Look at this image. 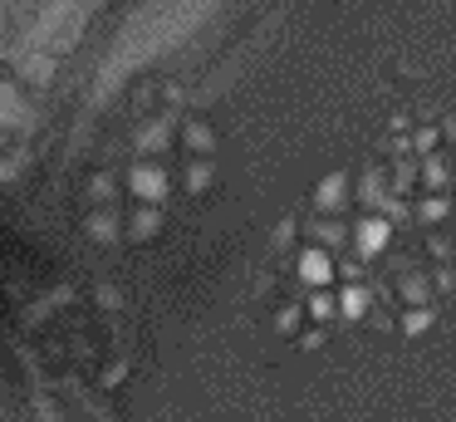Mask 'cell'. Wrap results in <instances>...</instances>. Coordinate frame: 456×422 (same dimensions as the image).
<instances>
[{
	"mask_svg": "<svg viewBox=\"0 0 456 422\" xmlns=\"http://www.w3.org/2000/svg\"><path fill=\"white\" fill-rule=\"evenodd\" d=\"M275 329L280 334H295L299 329V310H295V304H280V310H275Z\"/></svg>",
	"mask_w": 456,
	"mask_h": 422,
	"instance_id": "15",
	"label": "cell"
},
{
	"mask_svg": "<svg viewBox=\"0 0 456 422\" xmlns=\"http://www.w3.org/2000/svg\"><path fill=\"white\" fill-rule=\"evenodd\" d=\"M89 192L99 196V202H109V196H113V182H109V177L99 172V177H94V182H89Z\"/></svg>",
	"mask_w": 456,
	"mask_h": 422,
	"instance_id": "19",
	"label": "cell"
},
{
	"mask_svg": "<svg viewBox=\"0 0 456 422\" xmlns=\"http://www.w3.org/2000/svg\"><path fill=\"white\" fill-rule=\"evenodd\" d=\"M167 186H172V177L158 157H138V162L128 167V192L138 196L142 206H158L162 196H167Z\"/></svg>",
	"mask_w": 456,
	"mask_h": 422,
	"instance_id": "1",
	"label": "cell"
},
{
	"mask_svg": "<svg viewBox=\"0 0 456 422\" xmlns=\"http://www.w3.org/2000/svg\"><path fill=\"white\" fill-rule=\"evenodd\" d=\"M299 280L309 285V290H324L329 280H334V255L324 251V245H309V251H299Z\"/></svg>",
	"mask_w": 456,
	"mask_h": 422,
	"instance_id": "3",
	"label": "cell"
},
{
	"mask_svg": "<svg viewBox=\"0 0 456 422\" xmlns=\"http://www.w3.org/2000/svg\"><path fill=\"white\" fill-rule=\"evenodd\" d=\"M358 196H363V202H378V196H383V182H378V177H363V186H358Z\"/></svg>",
	"mask_w": 456,
	"mask_h": 422,
	"instance_id": "18",
	"label": "cell"
},
{
	"mask_svg": "<svg viewBox=\"0 0 456 422\" xmlns=\"http://www.w3.org/2000/svg\"><path fill=\"white\" fill-rule=\"evenodd\" d=\"M334 310H338V300H334V294H324V290H314V294H309V314H314V319H334Z\"/></svg>",
	"mask_w": 456,
	"mask_h": 422,
	"instance_id": "14",
	"label": "cell"
},
{
	"mask_svg": "<svg viewBox=\"0 0 456 422\" xmlns=\"http://www.w3.org/2000/svg\"><path fill=\"white\" fill-rule=\"evenodd\" d=\"M133 143H138V153H162V147L172 143L167 123H142L138 133H133Z\"/></svg>",
	"mask_w": 456,
	"mask_h": 422,
	"instance_id": "7",
	"label": "cell"
},
{
	"mask_svg": "<svg viewBox=\"0 0 456 422\" xmlns=\"http://www.w3.org/2000/svg\"><path fill=\"white\" fill-rule=\"evenodd\" d=\"M187 147H197V153H211V147H216V133H211V123H187Z\"/></svg>",
	"mask_w": 456,
	"mask_h": 422,
	"instance_id": "12",
	"label": "cell"
},
{
	"mask_svg": "<svg viewBox=\"0 0 456 422\" xmlns=\"http://www.w3.org/2000/svg\"><path fill=\"white\" fill-rule=\"evenodd\" d=\"M363 310H368V290L363 285H344V290H338V314H344V319H358Z\"/></svg>",
	"mask_w": 456,
	"mask_h": 422,
	"instance_id": "8",
	"label": "cell"
},
{
	"mask_svg": "<svg viewBox=\"0 0 456 422\" xmlns=\"http://www.w3.org/2000/svg\"><path fill=\"white\" fill-rule=\"evenodd\" d=\"M422 177H427L432 186H442V182H446V162H442V157H427V162H422Z\"/></svg>",
	"mask_w": 456,
	"mask_h": 422,
	"instance_id": "17",
	"label": "cell"
},
{
	"mask_svg": "<svg viewBox=\"0 0 456 422\" xmlns=\"http://www.w3.org/2000/svg\"><path fill=\"white\" fill-rule=\"evenodd\" d=\"M25 69H30L35 79H50V59H30V64H25Z\"/></svg>",
	"mask_w": 456,
	"mask_h": 422,
	"instance_id": "22",
	"label": "cell"
},
{
	"mask_svg": "<svg viewBox=\"0 0 456 422\" xmlns=\"http://www.w3.org/2000/svg\"><path fill=\"white\" fill-rule=\"evenodd\" d=\"M387 236H393L387 216H368V221L358 226V251H363V255H378V251L387 245Z\"/></svg>",
	"mask_w": 456,
	"mask_h": 422,
	"instance_id": "5",
	"label": "cell"
},
{
	"mask_svg": "<svg viewBox=\"0 0 456 422\" xmlns=\"http://www.w3.org/2000/svg\"><path fill=\"white\" fill-rule=\"evenodd\" d=\"M417 147H422V153H432V147H436V128H422V133H417Z\"/></svg>",
	"mask_w": 456,
	"mask_h": 422,
	"instance_id": "21",
	"label": "cell"
},
{
	"mask_svg": "<svg viewBox=\"0 0 456 422\" xmlns=\"http://www.w3.org/2000/svg\"><path fill=\"white\" fill-rule=\"evenodd\" d=\"M158 231H162V211H158V206H138V211L128 216V241H152Z\"/></svg>",
	"mask_w": 456,
	"mask_h": 422,
	"instance_id": "6",
	"label": "cell"
},
{
	"mask_svg": "<svg viewBox=\"0 0 456 422\" xmlns=\"http://www.w3.org/2000/svg\"><path fill=\"white\" fill-rule=\"evenodd\" d=\"M427 324H432V310H407V314H403V329H407V334H422Z\"/></svg>",
	"mask_w": 456,
	"mask_h": 422,
	"instance_id": "16",
	"label": "cell"
},
{
	"mask_svg": "<svg viewBox=\"0 0 456 422\" xmlns=\"http://www.w3.org/2000/svg\"><path fill=\"white\" fill-rule=\"evenodd\" d=\"M446 137H452V143H456V118H452V123H446Z\"/></svg>",
	"mask_w": 456,
	"mask_h": 422,
	"instance_id": "23",
	"label": "cell"
},
{
	"mask_svg": "<svg viewBox=\"0 0 456 422\" xmlns=\"http://www.w3.org/2000/svg\"><path fill=\"white\" fill-rule=\"evenodd\" d=\"M211 177H216V167H211V162H191L187 167V186H191V192H207Z\"/></svg>",
	"mask_w": 456,
	"mask_h": 422,
	"instance_id": "13",
	"label": "cell"
},
{
	"mask_svg": "<svg viewBox=\"0 0 456 422\" xmlns=\"http://www.w3.org/2000/svg\"><path fill=\"white\" fill-rule=\"evenodd\" d=\"M30 172V153H11V157H0V182H20V177Z\"/></svg>",
	"mask_w": 456,
	"mask_h": 422,
	"instance_id": "10",
	"label": "cell"
},
{
	"mask_svg": "<svg viewBox=\"0 0 456 422\" xmlns=\"http://www.w3.org/2000/svg\"><path fill=\"white\" fill-rule=\"evenodd\" d=\"M422 216H427V221H442V216H446V202H442V196H432V202H422Z\"/></svg>",
	"mask_w": 456,
	"mask_h": 422,
	"instance_id": "20",
	"label": "cell"
},
{
	"mask_svg": "<svg viewBox=\"0 0 456 422\" xmlns=\"http://www.w3.org/2000/svg\"><path fill=\"white\" fill-rule=\"evenodd\" d=\"M427 294H432V285H427L422 275H412V280H403V300L412 304V310H427Z\"/></svg>",
	"mask_w": 456,
	"mask_h": 422,
	"instance_id": "11",
	"label": "cell"
},
{
	"mask_svg": "<svg viewBox=\"0 0 456 422\" xmlns=\"http://www.w3.org/2000/svg\"><path fill=\"white\" fill-rule=\"evenodd\" d=\"M344 196H348V172H329L324 182L314 186V206H319V211H338Z\"/></svg>",
	"mask_w": 456,
	"mask_h": 422,
	"instance_id": "4",
	"label": "cell"
},
{
	"mask_svg": "<svg viewBox=\"0 0 456 422\" xmlns=\"http://www.w3.org/2000/svg\"><path fill=\"white\" fill-rule=\"evenodd\" d=\"M35 103L11 84V79H0V128H11V133H30L35 128Z\"/></svg>",
	"mask_w": 456,
	"mask_h": 422,
	"instance_id": "2",
	"label": "cell"
},
{
	"mask_svg": "<svg viewBox=\"0 0 456 422\" xmlns=\"http://www.w3.org/2000/svg\"><path fill=\"white\" fill-rule=\"evenodd\" d=\"M84 231H89L94 241H118V221H113L109 206H103V211H94L89 221H84Z\"/></svg>",
	"mask_w": 456,
	"mask_h": 422,
	"instance_id": "9",
	"label": "cell"
}]
</instances>
